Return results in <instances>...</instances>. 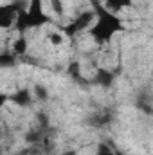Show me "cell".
I'll use <instances>...</instances> for the list:
<instances>
[{
	"mask_svg": "<svg viewBox=\"0 0 153 155\" xmlns=\"http://www.w3.org/2000/svg\"><path fill=\"white\" fill-rule=\"evenodd\" d=\"M92 11H94V22H92V25H90V29L86 33L90 35V38L97 45L110 43L115 35L124 33L126 25H124L122 18L117 13L108 11L99 0L92 2Z\"/></svg>",
	"mask_w": 153,
	"mask_h": 155,
	"instance_id": "cell-1",
	"label": "cell"
},
{
	"mask_svg": "<svg viewBox=\"0 0 153 155\" xmlns=\"http://www.w3.org/2000/svg\"><path fill=\"white\" fill-rule=\"evenodd\" d=\"M49 22L50 20H49V15L45 11L43 0H27V5L18 11L16 24L13 29H16L20 35H25V31L40 29V27L47 25Z\"/></svg>",
	"mask_w": 153,
	"mask_h": 155,
	"instance_id": "cell-2",
	"label": "cell"
},
{
	"mask_svg": "<svg viewBox=\"0 0 153 155\" xmlns=\"http://www.w3.org/2000/svg\"><path fill=\"white\" fill-rule=\"evenodd\" d=\"M92 22H94V11L90 7V9L81 11L76 18H72L69 24H65L63 29H61V33H63L65 38H76L81 33H86L90 29Z\"/></svg>",
	"mask_w": 153,
	"mask_h": 155,
	"instance_id": "cell-3",
	"label": "cell"
},
{
	"mask_svg": "<svg viewBox=\"0 0 153 155\" xmlns=\"http://www.w3.org/2000/svg\"><path fill=\"white\" fill-rule=\"evenodd\" d=\"M24 5H16V4H0V31L15 27L18 11Z\"/></svg>",
	"mask_w": 153,
	"mask_h": 155,
	"instance_id": "cell-4",
	"label": "cell"
},
{
	"mask_svg": "<svg viewBox=\"0 0 153 155\" xmlns=\"http://www.w3.org/2000/svg\"><path fill=\"white\" fill-rule=\"evenodd\" d=\"M9 103L16 107H29L33 103V92L29 88H20L13 94H9Z\"/></svg>",
	"mask_w": 153,
	"mask_h": 155,
	"instance_id": "cell-5",
	"label": "cell"
},
{
	"mask_svg": "<svg viewBox=\"0 0 153 155\" xmlns=\"http://www.w3.org/2000/svg\"><path fill=\"white\" fill-rule=\"evenodd\" d=\"M27 51H29V38L25 35H18L11 43V52L18 58V56L27 54Z\"/></svg>",
	"mask_w": 153,
	"mask_h": 155,
	"instance_id": "cell-6",
	"label": "cell"
},
{
	"mask_svg": "<svg viewBox=\"0 0 153 155\" xmlns=\"http://www.w3.org/2000/svg\"><path fill=\"white\" fill-rule=\"evenodd\" d=\"M101 4H103L108 11H112V13H117V15H119L121 11L132 7V5H133V0H101Z\"/></svg>",
	"mask_w": 153,
	"mask_h": 155,
	"instance_id": "cell-7",
	"label": "cell"
},
{
	"mask_svg": "<svg viewBox=\"0 0 153 155\" xmlns=\"http://www.w3.org/2000/svg\"><path fill=\"white\" fill-rule=\"evenodd\" d=\"M16 65V56L5 49V51H0V69H9V67H15Z\"/></svg>",
	"mask_w": 153,
	"mask_h": 155,
	"instance_id": "cell-8",
	"label": "cell"
},
{
	"mask_svg": "<svg viewBox=\"0 0 153 155\" xmlns=\"http://www.w3.org/2000/svg\"><path fill=\"white\" fill-rule=\"evenodd\" d=\"M114 81V76L110 71H105V69H99L97 71V76H96V83H99L101 87H110Z\"/></svg>",
	"mask_w": 153,
	"mask_h": 155,
	"instance_id": "cell-9",
	"label": "cell"
},
{
	"mask_svg": "<svg viewBox=\"0 0 153 155\" xmlns=\"http://www.w3.org/2000/svg\"><path fill=\"white\" fill-rule=\"evenodd\" d=\"M47 41H49L52 47H60V45H63L65 36H63L61 31H50V33H47Z\"/></svg>",
	"mask_w": 153,
	"mask_h": 155,
	"instance_id": "cell-10",
	"label": "cell"
},
{
	"mask_svg": "<svg viewBox=\"0 0 153 155\" xmlns=\"http://www.w3.org/2000/svg\"><path fill=\"white\" fill-rule=\"evenodd\" d=\"M49 7L56 16H63L65 15V4L63 0H49Z\"/></svg>",
	"mask_w": 153,
	"mask_h": 155,
	"instance_id": "cell-11",
	"label": "cell"
},
{
	"mask_svg": "<svg viewBox=\"0 0 153 155\" xmlns=\"http://www.w3.org/2000/svg\"><path fill=\"white\" fill-rule=\"evenodd\" d=\"M96 155H119L115 150H112L110 146H106V144H99V148H97V152Z\"/></svg>",
	"mask_w": 153,
	"mask_h": 155,
	"instance_id": "cell-12",
	"label": "cell"
},
{
	"mask_svg": "<svg viewBox=\"0 0 153 155\" xmlns=\"http://www.w3.org/2000/svg\"><path fill=\"white\" fill-rule=\"evenodd\" d=\"M34 96H36L38 99H47V97H49L47 88H45V87H41V85H36V87H34Z\"/></svg>",
	"mask_w": 153,
	"mask_h": 155,
	"instance_id": "cell-13",
	"label": "cell"
},
{
	"mask_svg": "<svg viewBox=\"0 0 153 155\" xmlns=\"http://www.w3.org/2000/svg\"><path fill=\"white\" fill-rule=\"evenodd\" d=\"M7 103H9V94H5V92L0 90V108H4Z\"/></svg>",
	"mask_w": 153,
	"mask_h": 155,
	"instance_id": "cell-14",
	"label": "cell"
},
{
	"mask_svg": "<svg viewBox=\"0 0 153 155\" xmlns=\"http://www.w3.org/2000/svg\"><path fill=\"white\" fill-rule=\"evenodd\" d=\"M58 155H79V153H77V150H63V152H60Z\"/></svg>",
	"mask_w": 153,
	"mask_h": 155,
	"instance_id": "cell-15",
	"label": "cell"
}]
</instances>
